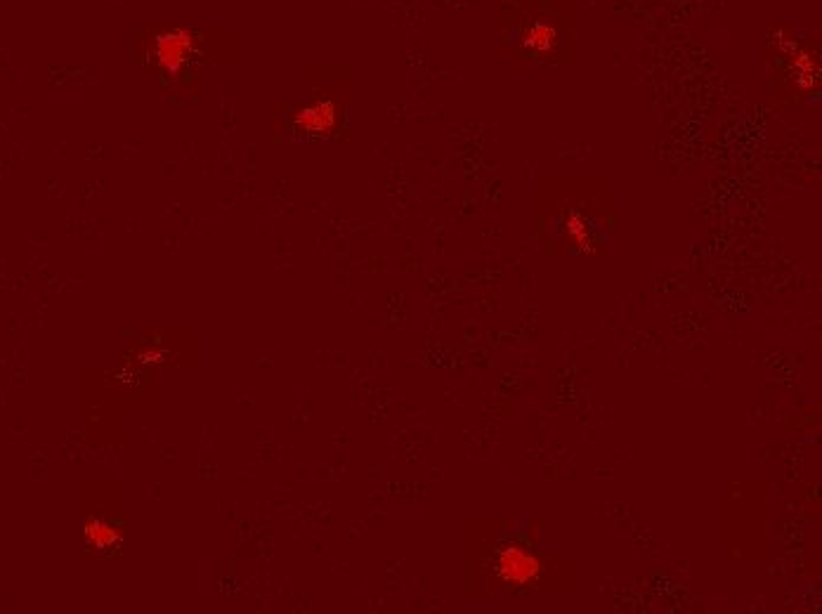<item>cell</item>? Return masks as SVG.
<instances>
[{"instance_id": "1", "label": "cell", "mask_w": 822, "mask_h": 614, "mask_svg": "<svg viewBox=\"0 0 822 614\" xmlns=\"http://www.w3.org/2000/svg\"><path fill=\"white\" fill-rule=\"evenodd\" d=\"M499 574L513 584H527L539 574V563L518 548H504L499 555Z\"/></svg>"}, {"instance_id": "2", "label": "cell", "mask_w": 822, "mask_h": 614, "mask_svg": "<svg viewBox=\"0 0 822 614\" xmlns=\"http://www.w3.org/2000/svg\"><path fill=\"white\" fill-rule=\"evenodd\" d=\"M556 36L558 34H556V29H553V26H548L544 22H534L532 29L527 26L523 43H525V48L532 50V52H546V50L553 48V43L558 41Z\"/></svg>"}]
</instances>
